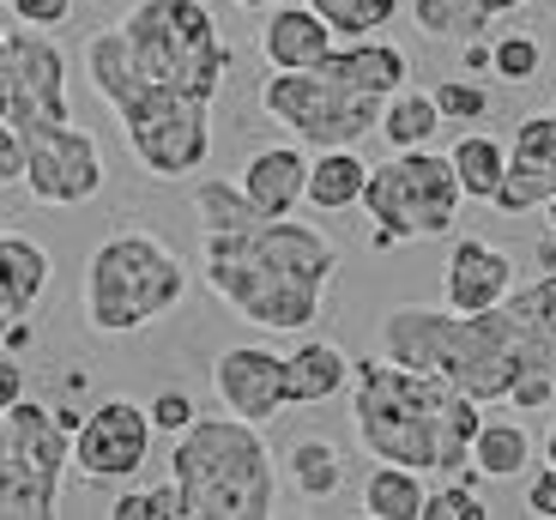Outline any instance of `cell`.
Listing matches in <instances>:
<instances>
[{"label":"cell","mask_w":556,"mask_h":520,"mask_svg":"<svg viewBox=\"0 0 556 520\" xmlns=\"http://www.w3.org/2000/svg\"><path fill=\"white\" fill-rule=\"evenodd\" d=\"M339 272V242L308 218H261L230 237H200V279L261 333H308Z\"/></svg>","instance_id":"1"},{"label":"cell","mask_w":556,"mask_h":520,"mask_svg":"<svg viewBox=\"0 0 556 520\" xmlns=\"http://www.w3.org/2000/svg\"><path fill=\"white\" fill-rule=\"evenodd\" d=\"M484 406L442 376L405 369L393 357H351V430L369 460H400L412 472L459 479L472 466Z\"/></svg>","instance_id":"2"},{"label":"cell","mask_w":556,"mask_h":520,"mask_svg":"<svg viewBox=\"0 0 556 520\" xmlns=\"http://www.w3.org/2000/svg\"><path fill=\"white\" fill-rule=\"evenodd\" d=\"M381 357L405 369H424V376H442L447 388L472 394L478 406H508L515 381L527 376L520 364V339L508 309H430V303H400V309L381 315Z\"/></svg>","instance_id":"3"},{"label":"cell","mask_w":556,"mask_h":520,"mask_svg":"<svg viewBox=\"0 0 556 520\" xmlns=\"http://www.w3.org/2000/svg\"><path fill=\"white\" fill-rule=\"evenodd\" d=\"M169 479L181 491V520H266L278 515V460L261 423L194 418L169 448Z\"/></svg>","instance_id":"4"},{"label":"cell","mask_w":556,"mask_h":520,"mask_svg":"<svg viewBox=\"0 0 556 520\" xmlns=\"http://www.w3.org/2000/svg\"><path fill=\"white\" fill-rule=\"evenodd\" d=\"M188 296V261L152 230H115L85 261L79 309L98 339H127Z\"/></svg>","instance_id":"5"},{"label":"cell","mask_w":556,"mask_h":520,"mask_svg":"<svg viewBox=\"0 0 556 520\" xmlns=\"http://www.w3.org/2000/svg\"><path fill=\"white\" fill-rule=\"evenodd\" d=\"M122 37L146 79L188 98L212 103L230 73V42L218 37V13L206 0H134L122 13Z\"/></svg>","instance_id":"6"},{"label":"cell","mask_w":556,"mask_h":520,"mask_svg":"<svg viewBox=\"0 0 556 520\" xmlns=\"http://www.w3.org/2000/svg\"><path fill=\"white\" fill-rule=\"evenodd\" d=\"M376 230H369V249L388 254L400 242H424V237H447L466 206L454 176V157L435 152V145H417V152H393L388 164H369V182L357 200Z\"/></svg>","instance_id":"7"},{"label":"cell","mask_w":556,"mask_h":520,"mask_svg":"<svg viewBox=\"0 0 556 520\" xmlns=\"http://www.w3.org/2000/svg\"><path fill=\"white\" fill-rule=\"evenodd\" d=\"M115 122H122V140L139 157V169L157 176V182H181V176L206 169V157H212V103L206 98L139 79L115 103Z\"/></svg>","instance_id":"8"},{"label":"cell","mask_w":556,"mask_h":520,"mask_svg":"<svg viewBox=\"0 0 556 520\" xmlns=\"http://www.w3.org/2000/svg\"><path fill=\"white\" fill-rule=\"evenodd\" d=\"M261 110L278 127H291L303 145L327 152V145H363L381 127V98H363L351 85L327 79L320 67H291L261 85Z\"/></svg>","instance_id":"9"},{"label":"cell","mask_w":556,"mask_h":520,"mask_svg":"<svg viewBox=\"0 0 556 520\" xmlns=\"http://www.w3.org/2000/svg\"><path fill=\"white\" fill-rule=\"evenodd\" d=\"M539 261H544L539 279L515 284V291L502 296V309H508L515 339H520V364H527V376H520L515 394H508L515 411L556 406V237L539 242Z\"/></svg>","instance_id":"10"},{"label":"cell","mask_w":556,"mask_h":520,"mask_svg":"<svg viewBox=\"0 0 556 520\" xmlns=\"http://www.w3.org/2000/svg\"><path fill=\"white\" fill-rule=\"evenodd\" d=\"M25 194L37 206H85L103 194V145L79 122L25 127Z\"/></svg>","instance_id":"11"},{"label":"cell","mask_w":556,"mask_h":520,"mask_svg":"<svg viewBox=\"0 0 556 520\" xmlns=\"http://www.w3.org/2000/svg\"><path fill=\"white\" fill-rule=\"evenodd\" d=\"M152 411L139 406V399L115 394V399H98V406L79 418L73 430V472L91 484H127L146 466L152 454Z\"/></svg>","instance_id":"12"},{"label":"cell","mask_w":556,"mask_h":520,"mask_svg":"<svg viewBox=\"0 0 556 520\" xmlns=\"http://www.w3.org/2000/svg\"><path fill=\"white\" fill-rule=\"evenodd\" d=\"M7 79H13V127L37 122H73V103H67V55H61L49 30H25L18 25L7 37Z\"/></svg>","instance_id":"13"},{"label":"cell","mask_w":556,"mask_h":520,"mask_svg":"<svg viewBox=\"0 0 556 520\" xmlns=\"http://www.w3.org/2000/svg\"><path fill=\"white\" fill-rule=\"evenodd\" d=\"M556 194V110H532L515 122V140H508V169H502V188L490 206L508 212V218H527L544 200Z\"/></svg>","instance_id":"14"},{"label":"cell","mask_w":556,"mask_h":520,"mask_svg":"<svg viewBox=\"0 0 556 520\" xmlns=\"http://www.w3.org/2000/svg\"><path fill=\"white\" fill-rule=\"evenodd\" d=\"M212 394L224 399V411H237V418L273 423L278 411L291 406L285 399V357L266 352V345H230L212 364Z\"/></svg>","instance_id":"15"},{"label":"cell","mask_w":556,"mask_h":520,"mask_svg":"<svg viewBox=\"0 0 556 520\" xmlns=\"http://www.w3.org/2000/svg\"><path fill=\"white\" fill-rule=\"evenodd\" d=\"M515 291V261L484 237H459L447 249V267H442V303L459 315H478V309H496L502 296Z\"/></svg>","instance_id":"16"},{"label":"cell","mask_w":556,"mask_h":520,"mask_svg":"<svg viewBox=\"0 0 556 520\" xmlns=\"http://www.w3.org/2000/svg\"><path fill=\"white\" fill-rule=\"evenodd\" d=\"M315 67L327 73V79L351 85V91H363V98H381V103H388L400 85H412V55H405L400 42H388V37L333 42V49H327Z\"/></svg>","instance_id":"17"},{"label":"cell","mask_w":556,"mask_h":520,"mask_svg":"<svg viewBox=\"0 0 556 520\" xmlns=\"http://www.w3.org/2000/svg\"><path fill=\"white\" fill-rule=\"evenodd\" d=\"M333 25L315 13V7H285L278 0L273 13H266V25H261V55H266V67H278V73H291V67H315L327 49H333Z\"/></svg>","instance_id":"18"},{"label":"cell","mask_w":556,"mask_h":520,"mask_svg":"<svg viewBox=\"0 0 556 520\" xmlns=\"http://www.w3.org/2000/svg\"><path fill=\"white\" fill-rule=\"evenodd\" d=\"M308 188V152L303 145H261V152L242 164V194L266 212V218H285V212L303 206Z\"/></svg>","instance_id":"19"},{"label":"cell","mask_w":556,"mask_h":520,"mask_svg":"<svg viewBox=\"0 0 556 520\" xmlns=\"http://www.w3.org/2000/svg\"><path fill=\"white\" fill-rule=\"evenodd\" d=\"M351 388V357L339 352L333 339H303L285 357V399L291 406H327Z\"/></svg>","instance_id":"20"},{"label":"cell","mask_w":556,"mask_h":520,"mask_svg":"<svg viewBox=\"0 0 556 520\" xmlns=\"http://www.w3.org/2000/svg\"><path fill=\"white\" fill-rule=\"evenodd\" d=\"M363 182H369V164L357 157V145H327V152L308 157V188L303 200L315 212H345L363 200Z\"/></svg>","instance_id":"21"},{"label":"cell","mask_w":556,"mask_h":520,"mask_svg":"<svg viewBox=\"0 0 556 520\" xmlns=\"http://www.w3.org/2000/svg\"><path fill=\"white\" fill-rule=\"evenodd\" d=\"M285 479H291V491L303 503H333L345 491V454L327 436H296L285 448Z\"/></svg>","instance_id":"22"},{"label":"cell","mask_w":556,"mask_h":520,"mask_svg":"<svg viewBox=\"0 0 556 520\" xmlns=\"http://www.w3.org/2000/svg\"><path fill=\"white\" fill-rule=\"evenodd\" d=\"M49 279H55L49 249H42V242H30L25 230H0V291L13 296L18 315L37 309L42 291H49Z\"/></svg>","instance_id":"23"},{"label":"cell","mask_w":556,"mask_h":520,"mask_svg":"<svg viewBox=\"0 0 556 520\" xmlns=\"http://www.w3.org/2000/svg\"><path fill=\"white\" fill-rule=\"evenodd\" d=\"M381 140H388V152H417V145H435V134H442V110H435L430 91H417V85H400L388 103H381Z\"/></svg>","instance_id":"24"},{"label":"cell","mask_w":556,"mask_h":520,"mask_svg":"<svg viewBox=\"0 0 556 520\" xmlns=\"http://www.w3.org/2000/svg\"><path fill=\"white\" fill-rule=\"evenodd\" d=\"M424 472L400 460H376L369 466V479H363V515L369 520H417L424 515Z\"/></svg>","instance_id":"25"},{"label":"cell","mask_w":556,"mask_h":520,"mask_svg":"<svg viewBox=\"0 0 556 520\" xmlns=\"http://www.w3.org/2000/svg\"><path fill=\"white\" fill-rule=\"evenodd\" d=\"M454 176H459V194L466 200H496L502 188V169H508V145L496 140V134H459L454 140Z\"/></svg>","instance_id":"26"},{"label":"cell","mask_w":556,"mask_h":520,"mask_svg":"<svg viewBox=\"0 0 556 520\" xmlns=\"http://www.w3.org/2000/svg\"><path fill=\"white\" fill-rule=\"evenodd\" d=\"M194 218H200V237H230V230H249L261 225L266 212L242 194V182H224V176H206L194 182Z\"/></svg>","instance_id":"27"},{"label":"cell","mask_w":556,"mask_h":520,"mask_svg":"<svg viewBox=\"0 0 556 520\" xmlns=\"http://www.w3.org/2000/svg\"><path fill=\"white\" fill-rule=\"evenodd\" d=\"M532 460V436L520 430L515 418H484L472 436V466L484 479H520Z\"/></svg>","instance_id":"28"},{"label":"cell","mask_w":556,"mask_h":520,"mask_svg":"<svg viewBox=\"0 0 556 520\" xmlns=\"http://www.w3.org/2000/svg\"><path fill=\"white\" fill-rule=\"evenodd\" d=\"M412 25L435 42H472L496 25L484 0H412Z\"/></svg>","instance_id":"29"},{"label":"cell","mask_w":556,"mask_h":520,"mask_svg":"<svg viewBox=\"0 0 556 520\" xmlns=\"http://www.w3.org/2000/svg\"><path fill=\"white\" fill-rule=\"evenodd\" d=\"M327 25H333L339 42L351 37H381V30L400 18V0H308Z\"/></svg>","instance_id":"30"},{"label":"cell","mask_w":556,"mask_h":520,"mask_svg":"<svg viewBox=\"0 0 556 520\" xmlns=\"http://www.w3.org/2000/svg\"><path fill=\"white\" fill-rule=\"evenodd\" d=\"M490 73H496L502 85H532L544 73V49L539 37H527V30H508V37L490 42Z\"/></svg>","instance_id":"31"},{"label":"cell","mask_w":556,"mask_h":520,"mask_svg":"<svg viewBox=\"0 0 556 520\" xmlns=\"http://www.w3.org/2000/svg\"><path fill=\"white\" fill-rule=\"evenodd\" d=\"M103 515L110 520H181V491H176V479L152 484V491H122Z\"/></svg>","instance_id":"32"},{"label":"cell","mask_w":556,"mask_h":520,"mask_svg":"<svg viewBox=\"0 0 556 520\" xmlns=\"http://www.w3.org/2000/svg\"><path fill=\"white\" fill-rule=\"evenodd\" d=\"M435 98V110H442V122H484L490 115V85H478V79H442L430 91Z\"/></svg>","instance_id":"33"},{"label":"cell","mask_w":556,"mask_h":520,"mask_svg":"<svg viewBox=\"0 0 556 520\" xmlns=\"http://www.w3.org/2000/svg\"><path fill=\"white\" fill-rule=\"evenodd\" d=\"M0 520H42L37 496H30V484L18 479L13 454H7V411H0Z\"/></svg>","instance_id":"34"},{"label":"cell","mask_w":556,"mask_h":520,"mask_svg":"<svg viewBox=\"0 0 556 520\" xmlns=\"http://www.w3.org/2000/svg\"><path fill=\"white\" fill-rule=\"evenodd\" d=\"M417 520H490V508L466 479H454V484H442V491L424 496V515Z\"/></svg>","instance_id":"35"},{"label":"cell","mask_w":556,"mask_h":520,"mask_svg":"<svg viewBox=\"0 0 556 520\" xmlns=\"http://www.w3.org/2000/svg\"><path fill=\"white\" fill-rule=\"evenodd\" d=\"M146 411H152V430H164V436H181V430L194 423V394H188V388H164V394H157Z\"/></svg>","instance_id":"36"},{"label":"cell","mask_w":556,"mask_h":520,"mask_svg":"<svg viewBox=\"0 0 556 520\" xmlns=\"http://www.w3.org/2000/svg\"><path fill=\"white\" fill-rule=\"evenodd\" d=\"M13 7V25L25 30H61L73 18V0H7Z\"/></svg>","instance_id":"37"},{"label":"cell","mask_w":556,"mask_h":520,"mask_svg":"<svg viewBox=\"0 0 556 520\" xmlns=\"http://www.w3.org/2000/svg\"><path fill=\"white\" fill-rule=\"evenodd\" d=\"M0 188H25V134L0 122Z\"/></svg>","instance_id":"38"},{"label":"cell","mask_w":556,"mask_h":520,"mask_svg":"<svg viewBox=\"0 0 556 520\" xmlns=\"http://www.w3.org/2000/svg\"><path fill=\"white\" fill-rule=\"evenodd\" d=\"M527 515L556 520V472H551V466H544V472H532V484H527Z\"/></svg>","instance_id":"39"},{"label":"cell","mask_w":556,"mask_h":520,"mask_svg":"<svg viewBox=\"0 0 556 520\" xmlns=\"http://www.w3.org/2000/svg\"><path fill=\"white\" fill-rule=\"evenodd\" d=\"M18 399H25V364H18V352H0V411Z\"/></svg>","instance_id":"40"},{"label":"cell","mask_w":556,"mask_h":520,"mask_svg":"<svg viewBox=\"0 0 556 520\" xmlns=\"http://www.w3.org/2000/svg\"><path fill=\"white\" fill-rule=\"evenodd\" d=\"M466 73H490V42L484 37L466 42Z\"/></svg>","instance_id":"41"},{"label":"cell","mask_w":556,"mask_h":520,"mask_svg":"<svg viewBox=\"0 0 556 520\" xmlns=\"http://www.w3.org/2000/svg\"><path fill=\"white\" fill-rule=\"evenodd\" d=\"M13 321H25V315L13 309V296L0 291V352H7V333H13Z\"/></svg>","instance_id":"42"},{"label":"cell","mask_w":556,"mask_h":520,"mask_svg":"<svg viewBox=\"0 0 556 520\" xmlns=\"http://www.w3.org/2000/svg\"><path fill=\"white\" fill-rule=\"evenodd\" d=\"M544 466L556 472V418H551V430H544Z\"/></svg>","instance_id":"43"},{"label":"cell","mask_w":556,"mask_h":520,"mask_svg":"<svg viewBox=\"0 0 556 520\" xmlns=\"http://www.w3.org/2000/svg\"><path fill=\"white\" fill-rule=\"evenodd\" d=\"M484 7H490V13L502 18V13H520V7H527V0H484Z\"/></svg>","instance_id":"44"},{"label":"cell","mask_w":556,"mask_h":520,"mask_svg":"<svg viewBox=\"0 0 556 520\" xmlns=\"http://www.w3.org/2000/svg\"><path fill=\"white\" fill-rule=\"evenodd\" d=\"M237 7H249V13H273L278 0H237Z\"/></svg>","instance_id":"45"},{"label":"cell","mask_w":556,"mask_h":520,"mask_svg":"<svg viewBox=\"0 0 556 520\" xmlns=\"http://www.w3.org/2000/svg\"><path fill=\"white\" fill-rule=\"evenodd\" d=\"M539 212H544V225H551V237H556V194H551V200H544V206H539Z\"/></svg>","instance_id":"46"},{"label":"cell","mask_w":556,"mask_h":520,"mask_svg":"<svg viewBox=\"0 0 556 520\" xmlns=\"http://www.w3.org/2000/svg\"><path fill=\"white\" fill-rule=\"evenodd\" d=\"M551 110H556V73H551Z\"/></svg>","instance_id":"47"},{"label":"cell","mask_w":556,"mask_h":520,"mask_svg":"<svg viewBox=\"0 0 556 520\" xmlns=\"http://www.w3.org/2000/svg\"><path fill=\"white\" fill-rule=\"evenodd\" d=\"M7 37H13V30H7V25H0V49H7Z\"/></svg>","instance_id":"48"},{"label":"cell","mask_w":556,"mask_h":520,"mask_svg":"<svg viewBox=\"0 0 556 520\" xmlns=\"http://www.w3.org/2000/svg\"><path fill=\"white\" fill-rule=\"evenodd\" d=\"M551 418H556V406H551Z\"/></svg>","instance_id":"49"},{"label":"cell","mask_w":556,"mask_h":520,"mask_svg":"<svg viewBox=\"0 0 556 520\" xmlns=\"http://www.w3.org/2000/svg\"><path fill=\"white\" fill-rule=\"evenodd\" d=\"M0 7H7V0H0Z\"/></svg>","instance_id":"50"}]
</instances>
